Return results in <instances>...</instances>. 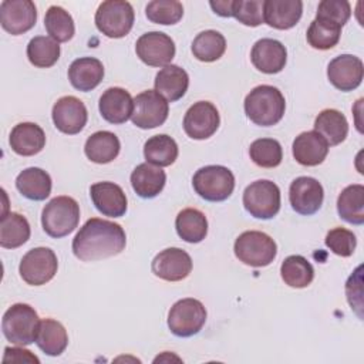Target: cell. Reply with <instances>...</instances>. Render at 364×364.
<instances>
[{"label":"cell","instance_id":"cell-1","mask_svg":"<svg viewBox=\"0 0 364 364\" xmlns=\"http://www.w3.org/2000/svg\"><path fill=\"white\" fill-rule=\"evenodd\" d=\"M127 245V235L121 225L91 218L73 239V253L82 262H94L119 255Z\"/></svg>","mask_w":364,"mask_h":364},{"label":"cell","instance_id":"cell-2","mask_svg":"<svg viewBox=\"0 0 364 364\" xmlns=\"http://www.w3.org/2000/svg\"><path fill=\"white\" fill-rule=\"evenodd\" d=\"M286 109L283 94L273 85H257L245 98V112L252 122L260 127L277 124Z\"/></svg>","mask_w":364,"mask_h":364},{"label":"cell","instance_id":"cell-3","mask_svg":"<svg viewBox=\"0 0 364 364\" xmlns=\"http://www.w3.org/2000/svg\"><path fill=\"white\" fill-rule=\"evenodd\" d=\"M38 327V314L30 304L16 303L3 314V334L13 344L28 346L34 343L37 338Z\"/></svg>","mask_w":364,"mask_h":364},{"label":"cell","instance_id":"cell-4","mask_svg":"<svg viewBox=\"0 0 364 364\" xmlns=\"http://www.w3.org/2000/svg\"><path fill=\"white\" fill-rule=\"evenodd\" d=\"M80 222V206L70 196L53 198L43 209L41 225L51 237H64L70 235Z\"/></svg>","mask_w":364,"mask_h":364},{"label":"cell","instance_id":"cell-5","mask_svg":"<svg viewBox=\"0 0 364 364\" xmlns=\"http://www.w3.org/2000/svg\"><path fill=\"white\" fill-rule=\"evenodd\" d=\"M195 192L209 202L226 200L235 189V176L222 165H208L196 171L192 178Z\"/></svg>","mask_w":364,"mask_h":364},{"label":"cell","instance_id":"cell-6","mask_svg":"<svg viewBox=\"0 0 364 364\" xmlns=\"http://www.w3.org/2000/svg\"><path fill=\"white\" fill-rule=\"evenodd\" d=\"M236 257L252 267H264L270 264L276 255V242L266 233L259 230H247L237 236L235 242Z\"/></svg>","mask_w":364,"mask_h":364},{"label":"cell","instance_id":"cell-7","mask_svg":"<svg viewBox=\"0 0 364 364\" xmlns=\"http://www.w3.org/2000/svg\"><path fill=\"white\" fill-rule=\"evenodd\" d=\"M134 20V9L125 0L102 1L95 11L97 28L109 38L125 37L131 31Z\"/></svg>","mask_w":364,"mask_h":364},{"label":"cell","instance_id":"cell-8","mask_svg":"<svg viewBox=\"0 0 364 364\" xmlns=\"http://www.w3.org/2000/svg\"><path fill=\"white\" fill-rule=\"evenodd\" d=\"M243 205L253 218L272 219L280 209V189L272 181H255L243 192Z\"/></svg>","mask_w":364,"mask_h":364},{"label":"cell","instance_id":"cell-9","mask_svg":"<svg viewBox=\"0 0 364 364\" xmlns=\"http://www.w3.org/2000/svg\"><path fill=\"white\" fill-rule=\"evenodd\" d=\"M206 321L205 306L192 297L178 300L168 313V327L178 337L198 334Z\"/></svg>","mask_w":364,"mask_h":364},{"label":"cell","instance_id":"cell-10","mask_svg":"<svg viewBox=\"0 0 364 364\" xmlns=\"http://www.w3.org/2000/svg\"><path fill=\"white\" fill-rule=\"evenodd\" d=\"M58 260L55 253L48 247H34L28 250L18 266L21 279L30 286L48 283L57 273Z\"/></svg>","mask_w":364,"mask_h":364},{"label":"cell","instance_id":"cell-11","mask_svg":"<svg viewBox=\"0 0 364 364\" xmlns=\"http://www.w3.org/2000/svg\"><path fill=\"white\" fill-rule=\"evenodd\" d=\"M169 107L166 100L155 90H148L134 98V111L131 119L141 129L161 127L168 118Z\"/></svg>","mask_w":364,"mask_h":364},{"label":"cell","instance_id":"cell-12","mask_svg":"<svg viewBox=\"0 0 364 364\" xmlns=\"http://www.w3.org/2000/svg\"><path fill=\"white\" fill-rule=\"evenodd\" d=\"M135 51L142 63L151 67H165L175 57V43L165 33L149 31L136 40Z\"/></svg>","mask_w":364,"mask_h":364},{"label":"cell","instance_id":"cell-13","mask_svg":"<svg viewBox=\"0 0 364 364\" xmlns=\"http://www.w3.org/2000/svg\"><path fill=\"white\" fill-rule=\"evenodd\" d=\"M220 118L216 107L209 101H198L183 117V131L192 139H206L219 128Z\"/></svg>","mask_w":364,"mask_h":364},{"label":"cell","instance_id":"cell-14","mask_svg":"<svg viewBox=\"0 0 364 364\" xmlns=\"http://www.w3.org/2000/svg\"><path fill=\"white\" fill-rule=\"evenodd\" d=\"M51 117L58 131L63 134L75 135L85 127L88 112L80 98L74 95H65L57 100V102L53 105Z\"/></svg>","mask_w":364,"mask_h":364},{"label":"cell","instance_id":"cell-15","mask_svg":"<svg viewBox=\"0 0 364 364\" xmlns=\"http://www.w3.org/2000/svg\"><path fill=\"white\" fill-rule=\"evenodd\" d=\"M37 9L30 0H4L0 4V24L11 36H20L34 27Z\"/></svg>","mask_w":364,"mask_h":364},{"label":"cell","instance_id":"cell-16","mask_svg":"<svg viewBox=\"0 0 364 364\" xmlns=\"http://www.w3.org/2000/svg\"><path fill=\"white\" fill-rule=\"evenodd\" d=\"M289 199L291 208L297 213L309 216L321 208L324 191L317 179L311 176H299L290 183Z\"/></svg>","mask_w":364,"mask_h":364},{"label":"cell","instance_id":"cell-17","mask_svg":"<svg viewBox=\"0 0 364 364\" xmlns=\"http://www.w3.org/2000/svg\"><path fill=\"white\" fill-rule=\"evenodd\" d=\"M152 273L166 282H179L192 272L191 256L179 247H168L159 252L151 264Z\"/></svg>","mask_w":364,"mask_h":364},{"label":"cell","instance_id":"cell-18","mask_svg":"<svg viewBox=\"0 0 364 364\" xmlns=\"http://www.w3.org/2000/svg\"><path fill=\"white\" fill-rule=\"evenodd\" d=\"M364 75L363 61L351 54H341L333 58L327 67V77L330 82L340 91L355 90Z\"/></svg>","mask_w":364,"mask_h":364},{"label":"cell","instance_id":"cell-19","mask_svg":"<svg viewBox=\"0 0 364 364\" xmlns=\"http://www.w3.org/2000/svg\"><path fill=\"white\" fill-rule=\"evenodd\" d=\"M250 60L259 71L264 74H276L284 68L287 51L280 41L274 38H262L255 43Z\"/></svg>","mask_w":364,"mask_h":364},{"label":"cell","instance_id":"cell-20","mask_svg":"<svg viewBox=\"0 0 364 364\" xmlns=\"http://www.w3.org/2000/svg\"><path fill=\"white\" fill-rule=\"evenodd\" d=\"M90 195L94 206L105 216L119 218L127 212V196L122 188L114 182H97L91 185Z\"/></svg>","mask_w":364,"mask_h":364},{"label":"cell","instance_id":"cell-21","mask_svg":"<svg viewBox=\"0 0 364 364\" xmlns=\"http://www.w3.org/2000/svg\"><path fill=\"white\" fill-rule=\"evenodd\" d=\"M100 112L111 124L127 122L134 111V98L121 87H111L100 98Z\"/></svg>","mask_w":364,"mask_h":364},{"label":"cell","instance_id":"cell-22","mask_svg":"<svg viewBox=\"0 0 364 364\" xmlns=\"http://www.w3.org/2000/svg\"><path fill=\"white\" fill-rule=\"evenodd\" d=\"M303 13L300 0H266L263 4L264 21L277 30H289L297 24Z\"/></svg>","mask_w":364,"mask_h":364},{"label":"cell","instance_id":"cell-23","mask_svg":"<svg viewBox=\"0 0 364 364\" xmlns=\"http://www.w3.org/2000/svg\"><path fill=\"white\" fill-rule=\"evenodd\" d=\"M291 149L294 159L304 166L320 165L328 154L327 142L316 131H306L296 136Z\"/></svg>","mask_w":364,"mask_h":364},{"label":"cell","instance_id":"cell-24","mask_svg":"<svg viewBox=\"0 0 364 364\" xmlns=\"http://www.w3.org/2000/svg\"><path fill=\"white\" fill-rule=\"evenodd\" d=\"M11 149L23 156L38 154L46 145V134L43 128L34 122H20L10 132Z\"/></svg>","mask_w":364,"mask_h":364},{"label":"cell","instance_id":"cell-25","mask_svg":"<svg viewBox=\"0 0 364 364\" xmlns=\"http://www.w3.org/2000/svg\"><path fill=\"white\" fill-rule=\"evenodd\" d=\"M104 78V65L98 58L80 57L68 68V80L75 90L91 91Z\"/></svg>","mask_w":364,"mask_h":364},{"label":"cell","instance_id":"cell-26","mask_svg":"<svg viewBox=\"0 0 364 364\" xmlns=\"http://www.w3.org/2000/svg\"><path fill=\"white\" fill-rule=\"evenodd\" d=\"M166 175L159 166L149 162L139 164L131 173V185L135 193L144 199H152L159 195L165 186Z\"/></svg>","mask_w":364,"mask_h":364},{"label":"cell","instance_id":"cell-27","mask_svg":"<svg viewBox=\"0 0 364 364\" xmlns=\"http://www.w3.org/2000/svg\"><path fill=\"white\" fill-rule=\"evenodd\" d=\"M188 85V73L175 64L165 65L155 77V91L171 102L181 100L186 94Z\"/></svg>","mask_w":364,"mask_h":364},{"label":"cell","instance_id":"cell-28","mask_svg":"<svg viewBox=\"0 0 364 364\" xmlns=\"http://www.w3.org/2000/svg\"><path fill=\"white\" fill-rule=\"evenodd\" d=\"M16 188L30 200H44L51 192V178L41 168H27L16 178Z\"/></svg>","mask_w":364,"mask_h":364},{"label":"cell","instance_id":"cell-29","mask_svg":"<svg viewBox=\"0 0 364 364\" xmlns=\"http://www.w3.org/2000/svg\"><path fill=\"white\" fill-rule=\"evenodd\" d=\"M314 131L324 138L327 145L334 146L346 139L348 134V122L343 112L327 108L317 115L314 121Z\"/></svg>","mask_w":364,"mask_h":364},{"label":"cell","instance_id":"cell-30","mask_svg":"<svg viewBox=\"0 0 364 364\" xmlns=\"http://www.w3.org/2000/svg\"><path fill=\"white\" fill-rule=\"evenodd\" d=\"M121 149L118 136L109 131H97L87 138L84 152L95 164H108L114 161Z\"/></svg>","mask_w":364,"mask_h":364},{"label":"cell","instance_id":"cell-31","mask_svg":"<svg viewBox=\"0 0 364 364\" xmlns=\"http://www.w3.org/2000/svg\"><path fill=\"white\" fill-rule=\"evenodd\" d=\"M36 343L38 348L47 355L55 357L64 353L68 344V336L64 326L53 318H44L40 321Z\"/></svg>","mask_w":364,"mask_h":364},{"label":"cell","instance_id":"cell-32","mask_svg":"<svg viewBox=\"0 0 364 364\" xmlns=\"http://www.w3.org/2000/svg\"><path fill=\"white\" fill-rule=\"evenodd\" d=\"M28 220L17 213H4L0 220V246L4 249H16L30 239Z\"/></svg>","mask_w":364,"mask_h":364},{"label":"cell","instance_id":"cell-33","mask_svg":"<svg viewBox=\"0 0 364 364\" xmlns=\"http://www.w3.org/2000/svg\"><path fill=\"white\" fill-rule=\"evenodd\" d=\"M337 212L343 220L353 225H363L364 223V186L360 183H355L344 188L337 199Z\"/></svg>","mask_w":364,"mask_h":364},{"label":"cell","instance_id":"cell-34","mask_svg":"<svg viewBox=\"0 0 364 364\" xmlns=\"http://www.w3.org/2000/svg\"><path fill=\"white\" fill-rule=\"evenodd\" d=\"M175 228L182 240L188 243H199L208 233V220L200 210L186 208L178 213Z\"/></svg>","mask_w":364,"mask_h":364},{"label":"cell","instance_id":"cell-35","mask_svg":"<svg viewBox=\"0 0 364 364\" xmlns=\"http://www.w3.org/2000/svg\"><path fill=\"white\" fill-rule=\"evenodd\" d=\"M144 156L146 162L159 168L169 166L178 158V145L169 135H154L144 145Z\"/></svg>","mask_w":364,"mask_h":364},{"label":"cell","instance_id":"cell-36","mask_svg":"<svg viewBox=\"0 0 364 364\" xmlns=\"http://www.w3.org/2000/svg\"><path fill=\"white\" fill-rule=\"evenodd\" d=\"M280 274L287 286L303 289L313 282L314 269L306 257L300 255H291L283 260L280 266Z\"/></svg>","mask_w":364,"mask_h":364},{"label":"cell","instance_id":"cell-37","mask_svg":"<svg viewBox=\"0 0 364 364\" xmlns=\"http://www.w3.org/2000/svg\"><path fill=\"white\" fill-rule=\"evenodd\" d=\"M226 50L225 37L216 30H205L199 33L192 43V53L199 61L212 63L219 60Z\"/></svg>","mask_w":364,"mask_h":364},{"label":"cell","instance_id":"cell-38","mask_svg":"<svg viewBox=\"0 0 364 364\" xmlns=\"http://www.w3.org/2000/svg\"><path fill=\"white\" fill-rule=\"evenodd\" d=\"M27 58L38 68H48L60 58V46L55 40L46 36H37L27 44Z\"/></svg>","mask_w":364,"mask_h":364},{"label":"cell","instance_id":"cell-39","mask_svg":"<svg viewBox=\"0 0 364 364\" xmlns=\"http://www.w3.org/2000/svg\"><path fill=\"white\" fill-rule=\"evenodd\" d=\"M44 26L50 37L57 43H65L71 40L75 31L71 14L60 6H51L46 11Z\"/></svg>","mask_w":364,"mask_h":364},{"label":"cell","instance_id":"cell-40","mask_svg":"<svg viewBox=\"0 0 364 364\" xmlns=\"http://www.w3.org/2000/svg\"><path fill=\"white\" fill-rule=\"evenodd\" d=\"M341 36V27L336 23L323 18H314L307 30V41L313 48L330 50Z\"/></svg>","mask_w":364,"mask_h":364},{"label":"cell","instance_id":"cell-41","mask_svg":"<svg viewBox=\"0 0 364 364\" xmlns=\"http://www.w3.org/2000/svg\"><path fill=\"white\" fill-rule=\"evenodd\" d=\"M250 159L260 168H274L283 159V151L279 141L273 138H260L250 144Z\"/></svg>","mask_w":364,"mask_h":364},{"label":"cell","instance_id":"cell-42","mask_svg":"<svg viewBox=\"0 0 364 364\" xmlns=\"http://www.w3.org/2000/svg\"><path fill=\"white\" fill-rule=\"evenodd\" d=\"M145 14L156 24H176L183 16V6L176 0H154L146 4Z\"/></svg>","mask_w":364,"mask_h":364},{"label":"cell","instance_id":"cell-43","mask_svg":"<svg viewBox=\"0 0 364 364\" xmlns=\"http://www.w3.org/2000/svg\"><path fill=\"white\" fill-rule=\"evenodd\" d=\"M326 246L337 256L348 257L354 253L357 246L355 235L344 228H334L326 235Z\"/></svg>","mask_w":364,"mask_h":364},{"label":"cell","instance_id":"cell-44","mask_svg":"<svg viewBox=\"0 0 364 364\" xmlns=\"http://www.w3.org/2000/svg\"><path fill=\"white\" fill-rule=\"evenodd\" d=\"M263 4L262 0H235L233 17L239 23L250 27L260 26L263 23Z\"/></svg>","mask_w":364,"mask_h":364},{"label":"cell","instance_id":"cell-45","mask_svg":"<svg viewBox=\"0 0 364 364\" xmlns=\"http://www.w3.org/2000/svg\"><path fill=\"white\" fill-rule=\"evenodd\" d=\"M351 16L350 3L346 0H323L317 7L316 18L328 20L343 27Z\"/></svg>","mask_w":364,"mask_h":364},{"label":"cell","instance_id":"cell-46","mask_svg":"<svg viewBox=\"0 0 364 364\" xmlns=\"http://www.w3.org/2000/svg\"><path fill=\"white\" fill-rule=\"evenodd\" d=\"M9 361H13V363H40V360L31 354V351L28 350H24V348H18V347H14V348H10V347H6L4 348V357H3V363H9Z\"/></svg>","mask_w":364,"mask_h":364},{"label":"cell","instance_id":"cell-47","mask_svg":"<svg viewBox=\"0 0 364 364\" xmlns=\"http://www.w3.org/2000/svg\"><path fill=\"white\" fill-rule=\"evenodd\" d=\"M213 11L222 17H233L235 0H216L209 3Z\"/></svg>","mask_w":364,"mask_h":364}]
</instances>
